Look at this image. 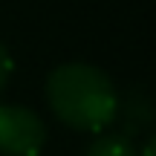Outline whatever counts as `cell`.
<instances>
[{"instance_id": "cell-3", "label": "cell", "mask_w": 156, "mask_h": 156, "mask_svg": "<svg viewBox=\"0 0 156 156\" xmlns=\"http://www.w3.org/2000/svg\"><path fill=\"white\" fill-rule=\"evenodd\" d=\"M84 156H139V151H136V145L130 139H124V136L104 133L87 147Z\"/></svg>"}, {"instance_id": "cell-4", "label": "cell", "mask_w": 156, "mask_h": 156, "mask_svg": "<svg viewBox=\"0 0 156 156\" xmlns=\"http://www.w3.org/2000/svg\"><path fill=\"white\" fill-rule=\"evenodd\" d=\"M9 75H12V55H9V49L0 44V90L6 87Z\"/></svg>"}, {"instance_id": "cell-5", "label": "cell", "mask_w": 156, "mask_h": 156, "mask_svg": "<svg viewBox=\"0 0 156 156\" xmlns=\"http://www.w3.org/2000/svg\"><path fill=\"white\" fill-rule=\"evenodd\" d=\"M139 156H156V133L151 136V142L142 147V153H139Z\"/></svg>"}, {"instance_id": "cell-2", "label": "cell", "mask_w": 156, "mask_h": 156, "mask_svg": "<svg viewBox=\"0 0 156 156\" xmlns=\"http://www.w3.org/2000/svg\"><path fill=\"white\" fill-rule=\"evenodd\" d=\"M46 145V124L23 104H0V153L38 156Z\"/></svg>"}, {"instance_id": "cell-1", "label": "cell", "mask_w": 156, "mask_h": 156, "mask_svg": "<svg viewBox=\"0 0 156 156\" xmlns=\"http://www.w3.org/2000/svg\"><path fill=\"white\" fill-rule=\"evenodd\" d=\"M46 101L73 130H104L119 110V93L110 75L81 61L61 64L46 75Z\"/></svg>"}]
</instances>
